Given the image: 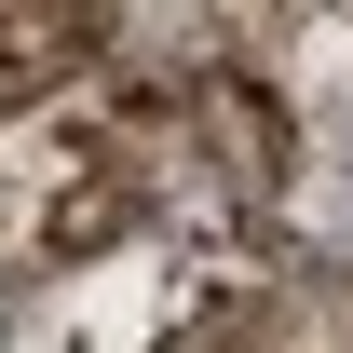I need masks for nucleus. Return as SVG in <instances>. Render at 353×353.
<instances>
[{
	"label": "nucleus",
	"mask_w": 353,
	"mask_h": 353,
	"mask_svg": "<svg viewBox=\"0 0 353 353\" xmlns=\"http://www.w3.org/2000/svg\"><path fill=\"white\" fill-rule=\"evenodd\" d=\"M0 353H218L204 340V272L163 259V245H109V259H68L14 299V340Z\"/></svg>",
	"instance_id": "2"
},
{
	"label": "nucleus",
	"mask_w": 353,
	"mask_h": 353,
	"mask_svg": "<svg viewBox=\"0 0 353 353\" xmlns=\"http://www.w3.org/2000/svg\"><path fill=\"white\" fill-rule=\"evenodd\" d=\"M285 150L326 190H353V28H299V54H285Z\"/></svg>",
	"instance_id": "3"
},
{
	"label": "nucleus",
	"mask_w": 353,
	"mask_h": 353,
	"mask_svg": "<svg viewBox=\"0 0 353 353\" xmlns=\"http://www.w3.org/2000/svg\"><path fill=\"white\" fill-rule=\"evenodd\" d=\"M95 41H109V14H28V0H0V123L68 95L95 68Z\"/></svg>",
	"instance_id": "4"
},
{
	"label": "nucleus",
	"mask_w": 353,
	"mask_h": 353,
	"mask_svg": "<svg viewBox=\"0 0 353 353\" xmlns=\"http://www.w3.org/2000/svg\"><path fill=\"white\" fill-rule=\"evenodd\" d=\"M123 218H150V176H136L123 123L95 109V82L0 123V299H28L68 259H109Z\"/></svg>",
	"instance_id": "1"
},
{
	"label": "nucleus",
	"mask_w": 353,
	"mask_h": 353,
	"mask_svg": "<svg viewBox=\"0 0 353 353\" xmlns=\"http://www.w3.org/2000/svg\"><path fill=\"white\" fill-rule=\"evenodd\" d=\"M218 353H353V285H285V299L245 312V340Z\"/></svg>",
	"instance_id": "5"
}]
</instances>
